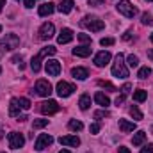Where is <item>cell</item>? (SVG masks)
<instances>
[{"label": "cell", "instance_id": "obj_1", "mask_svg": "<svg viewBox=\"0 0 153 153\" xmlns=\"http://www.w3.org/2000/svg\"><path fill=\"white\" fill-rule=\"evenodd\" d=\"M55 52H57L55 46H46V48H43L36 57H32V61H30V70H32L34 73H38L39 70H41V62H43V59H45L46 55H53Z\"/></svg>", "mask_w": 153, "mask_h": 153}, {"label": "cell", "instance_id": "obj_2", "mask_svg": "<svg viewBox=\"0 0 153 153\" xmlns=\"http://www.w3.org/2000/svg\"><path fill=\"white\" fill-rule=\"evenodd\" d=\"M112 75L116 78H126L128 76V68H126V62H125V55L123 53H117L116 55V61L112 64Z\"/></svg>", "mask_w": 153, "mask_h": 153}, {"label": "cell", "instance_id": "obj_3", "mask_svg": "<svg viewBox=\"0 0 153 153\" xmlns=\"http://www.w3.org/2000/svg\"><path fill=\"white\" fill-rule=\"evenodd\" d=\"M80 25H82L84 29L91 30V32H100V30L105 29V23H103L98 16H85V18L80 22Z\"/></svg>", "mask_w": 153, "mask_h": 153}, {"label": "cell", "instance_id": "obj_4", "mask_svg": "<svg viewBox=\"0 0 153 153\" xmlns=\"http://www.w3.org/2000/svg\"><path fill=\"white\" fill-rule=\"evenodd\" d=\"M117 11H119L123 16H126V18H134V16L137 14V7H135L132 2H128V0H119Z\"/></svg>", "mask_w": 153, "mask_h": 153}, {"label": "cell", "instance_id": "obj_5", "mask_svg": "<svg viewBox=\"0 0 153 153\" xmlns=\"http://www.w3.org/2000/svg\"><path fill=\"white\" fill-rule=\"evenodd\" d=\"M20 46V38L16 34H5V38L0 41V50H16Z\"/></svg>", "mask_w": 153, "mask_h": 153}, {"label": "cell", "instance_id": "obj_6", "mask_svg": "<svg viewBox=\"0 0 153 153\" xmlns=\"http://www.w3.org/2000/svg\"><path fill=\"white\" fill-rule=\"evenodd\" d=\"M55 91H57V94L61 96V98H68V96H71L73 94V91H76V87L73 84H70V82H59L57 85H55Z\"/></svg>", "mask_w": 153, "mask_h": 153}, {"label": "cell", "instance_id": "obj_7", "mask_svg": "<svg viewBox=\"0 0 153 153\" xmlns=\"http://www.w3.org/2000/svg\"><path fill=\"white\" fill-rule=\"evenodd\" d=\"M59 109L61 107H59V103L55 100H46V102L39 103V111L46 116H52V114H55V112H59Z\"/></svg>", "mask_w": 153, "mask_h": 153}, {"label": "cell", "instance_id": "obj_8", "mask_svg": "<svg viewBox=\"0 0 153 153\" xmlns=\"http://www.w3.org/2000/svg\"><path fill=\"white\" fill-rule=\"evenodd\" d=\"M52 143H53V137H52L50 134H41L38 139H36V143H34V150H36V152H43V150L48 148Z\"/></svg>", "mask_w": 153, "mask_h": 153}, {"label": "cell", "instance_id": "obj_9", "mask_svg": "<svg viewBox=\"0 0 153 153\" xmlns=\"http://www.w3.org/2000/svg\"><path fill=\"white\" fill-rule=\"evenodd\" d=\"M7 141H9V146H11L13 150H18V148H22V146L25 144V137H23L22 134H18V132H11V134L7 135Z\"/></svg>", "mask_w": 153, "mask_h": 153}, {"label": "cell", "instance_id": "obj_10", "mask_svg": "<svg viewBox=\"0 0 153 153\" xmlns=\"http://www.w3.org/2000/svg\"><path fill=\"white\" fill-rule=\"evenodd\" d=\"M36 93H38L39 96H43V98H48L50 94H52V85H50V82L48 80H38L36 82Z\"/></svg>", "mask_w": 153, "mask_h": 153}, {"label": "cell", "instance_id": "obj_11", "mask_svg": "<svg viewBox=\"0 0 153 153\" xmlns=\"http://www.w3.org/2000/svg\"><path fill=\"white\" fill-rule=\"evenodd\" d=\"M53 34H55V27H53V23H43L41 25V29H39V38L43 39V41H48L50 38H53Z\"/></svg>", "mask_w": 153, "mask_h": 153}, {"label": "cell", "instance_id": "obj_12", "mask_svg": "<svg viewBox=\"0 0 153 153\" xmlns=\"http://www.w3.org/2000/svg\"><path fill=\"white\" fill-rule=\"evenodd\" d=\"M111 59H112V55H111V52H98L96 55H94V64L98 66V68H103V66H107L109 62H111Z\"/></svg>", "mask_w": 153, "mask_h": 153}, {"label": "cell", "instance_id": "obj_13", "mask_svg": "<svg viewBox=\"0 0 153 153\" xmlns=\"http://www.w3.org/2000/svg\"><path fill=\"white\" fill-rule=\"evenodd\" d=\"M45 70H46V73H48L50 76H57L59 73H61V62L55 61V59H50V61H46Z\"/></svg>", "mask_w": 153, "mask_h": 153}, {"label": "cell", "instance_id": "obj_14", "mask_svg": "<svg viewBox=\"0 0 153 153\" xmlns=\"http://www.w3.org/2000/svg\"><path fill=\"white\" fill-rule=\"evenodd\" d=\"M59 143H61L62 146H71V148H76V146L80 144V139H78L76 135H62V137H59Z\"/></svg>", "mask_w": 153, "mask_h": 153}, {"label": "cell", "instance_id": "obj_15", "mask_svg": "<svg viewBox=\"0 0 153 153\" xmlns=\"http://www.w3.org/2000/svg\"><path fill=\"white\" fill-rule=\"evenodd\" d=\"M71 39H73V30H71V29H62L61 34L57 36V43H59V45H66V43H70Z\"/></svg>", "mask_w": 153, "mask_h": 153}, {"label": "cell", "instance_id": "obj_16", "mask_svg": "<svg viewBox=\"0 0 153 153\" xmlns=\"http://www.w3.org/2000/svg\"><path fill=\"white\" fill-rule=\"evenodd\" d=\"M71 75H73V78H76V80H85V78L89 76V71H87V68L76 66V68L71 70Z\"/></svg>", "mask_w": 153, "mask_h": 153}, {"label": "cell", "instance_id": "obj_17", "mask_svg": "<svg viewBox=\"0 0 153 153\" xmlns=\"http://www.w3.org/2000/svg\"><path fill=\"white\" fill-rule=\"evenodd\" d=\"M53 11H55V5H53L52 2H46V4L39 5V9H38L39 16H50V14H52Z\"/></svg>", "mask_w": 153, "mask_h": 153}, {"label": "cell", "instance_id": "obj_18", "mask_svg": "<svg viewBox=\"0 0 153 153\" xmlns=\"http://www.w3.org/2000/svg\"><path fill=\"white\" fill-rule=\"evenodd\" d=\"M119 130L128 134V132H134L135 130V123L134 121H128V119H119Z\"/></svg>", "mask_w": 153, "mask_h": 153}, {"label": "cell", "instance_id": "obj_19", "mask_svg": "<svg viewBox=\"0 0 153 153\" xmlns=\"http://www.w3.org/2000/svg\"><path fill=\"white\" fill-rule=\"evenodd\" d=\"M20 111H23V109L18 103V98H13L11 100V105H9V116L11 117H16V116H20Z\"/></svg>", "mask_w": 153, "mask_h": 153}, {"label": "cell", "instance_id": "obj_20", "mask_svg": "<svg viewBox=\"0 0 153 153\" xmlns=\"http://www.w3.org/2000/svg\"><path fill=\"white\" fill-rule=\"evenodd\" d=\"M73 55H76V57H89L91 55V46H87V45L76 46V48H73Z\"/></svg>", "mask_w": 153, "mask_h": 153}, {"label": "cell", "instance_id": "obj_21", "mask_svg": "<svg viewBox=\"0 0 153 153\" xmlns=\"http://www.w3.org/2000/svg\"><path fill=\"white\" fill-rule=\"evenodd\" d=\"M94 102H96L98 105H102V107H107V105H111V100H109V96H105L102 91H98V93L94 94Z\"/></svg>", "mask_w": 153, "mask_h": 153}, {"label": "cell", "instance_id": "obj_22", "mask_svg": "<svg viewBox=\"0 0 153 153\" xmlns=\"http://www.w3.org/2000/svg\"><path fill=\"white\" fill-rule=\"evenodd\" d=\"M59 11H61L62 14L71 13V11H73V0H62V2L59 4Z\"/></svg>", "mask_w": 153, "mask_h": 153}, {"label": "cell", "instance_id": "obj_23", "mask_svg": "<svg viewBox=\"0 0 153 153\" xmlns=\"http://www.w3.org/2000/svg\"><path fill=\"white\" fill-rule=\"evenodd\" d=\"M78 107H80L82 111H87V109L91 107V96H89V94H82L80 100H78Z\"/></svg>", "mask_w": 153, "mask_h": 153}, {"label": "cell", "instance_id": "obj_24", "mask_svg": "<svg viewBox=\"0 0 153 153\" xmlns=\"http://www.w3.org/2000/svg\"><path fill=\"white\" fill-rule=\"evenodd\" d=\"M144 141H146V132H143V130L137 132V134L132 137V144H134V146H141Z\"/></svg>", "mask_w": 153, "mask_h": 153}, {"label": "cell", "instance_id": "obj_25", "mask_svg": "<svg viewBox=\"0 0 153 153\" xmlns=\"http://www.w3.org/2000/svg\"><path fill=\"white\" fill-rule=\"evenodd\" d=\"M146 98H148V93H146L144 89H137V91L134 93V100H135V102H139V103H141V102H144Z\"/></svg>", "mask_w": 153, "mask_h": 153}, {"label": "cell", "instance_id": "obj_26", "mask_svg": "<svg viewBox=\"0 0 153 153\" xmlns=\"http://www.w3.org/2000/svg\"><path fill=\"white\" fill-rule=\"evenodd\" d=\"M68 128L73 130V132H80V130L84 128V125H82V121H78V119H71V121L68 123Z\"/></svg>", "mask_w": 153, "mask_h": 153}, {"label": "cell", "instance_id": "obj_27", "mask_svg": "<svg viewBox=\"0 0 153 153\" xmlns=\"http://www.w3.org/2000/svg\"><path fill=\"white\" fill-rule=\"evenodd\" d=\"M150 75H152V68H150V66H143V68L139 70V73H137V76H139L141 80H144V78H148Z\"/></svg>", "mask_w": 153, "mask_h": 153}, {"label": "cell", "instance_id": "obj_28", "mask_svg": "<svg viewBox=\"0 0 153 153\" xmlns=\"http://www.w3.org/2000/svg\"><path fill=\"white\" fill-rule=\"evenodd\" d=\"M98 85L103 87V89H107V91H111V93H116V91H117L116 85H112L111 82H105V80H98Z\"/></svg>", "mask_w": 153, "mask_h": 153}, {"label": "cell", "instance_id": "obj_29", "mask_svg": "<svg viewBox=\"0 0 153 153\" xmlns=\"http://www.w3.org/2000/svg\"><path fill=\"white\" fill-rule=\"evenodd\" d=\"M126 64H128L130 68H137V66H139V57L134 55V53L128 55V57H126Z\"/></svg>", "mask_w": 153, "mask_h": 153}, {"label": "cell", "instance_id": "obj_30", "mask_svg": "<svg viewBox=\"0 0 153 153\" xmlns=\"http://www.w3.org/2000/svg\"><path fill=\"white\" fill-rule=\"evenodd\" d=\"M130 114H132V117H134V119H137V121H139V119H143V112L139 111V107H137V105L130 107Z\"/></svg>", "mask_w": 153, "mask_h": 153}, {"label": "cell", "instance_id": "obj_31", "mask_svg": "<svg viewBox=\"0 0 153 153\" xmlns=\"http://www.w3.org/2000/svg\"><path fill=\"white\" fill-rule=\"evenodd\" d=\"M141 22H143V25H153V16L150 13H143Z\"/></svg>", "mask_w": 153, "mask_h": 153}, {"label": "cell", "instance_id": "obj_32", "mask_svg": "<svg viewBox=\"0 0 153 153\" xmlns=\"http://www.w3.org/2000/svg\"><path fill=\"white\" fill-rule=\"evenodd\" d=\"M18 103L22 105L23 111H29V109H30V100H29V98H18Z\"/></svg>", "mask_w": 153, "mask_h": 153}, {"label": "cell", "instance_id": "obj_33", "mask_svg": "<svg viewBox=\"0 0 153 153\" xmlns=\"http://www.w3.org/2000/svg\"><path fill=\"white\" fill-rule=\"evenodd\" d=\"M48 125V119H34V128H45Z\"/></svg>", "mask_w": 153, "mask_h": 153}, {"label": "cell", "instance_id": "obj_34", "mask_svg": "<svg viewBox=\"0 0 153 153\" xmlns=\"http://www.w3.org/2000/svg\"><path fill=\"white\" fill-rule=\"evenodd\" d=\"M78 41L84 45H91V36L89 34H78Z\"/></svg>", "mask_w": 153, "mask_h": 153}, {"label": "cell", "instance_id": "obj_35", "mask_svg": "<svg viewBox=\"0 0 153 153\" xmlns=\"http://www.w3.org/2000/svg\"><path fill=\"white\" fill-rule=\"evenodd\" d=\"M116 41H114V38H103V39H100V45L102 46H112Z\"/></svg>", "mask_w": 153, "mask_h": 153}, {"label": "cell", "instance_id": "obj_36", "mask_svg": "<svg viewBox=\"0 0 153 153\" xmlns=\"http://www.w3.org/2000/svg\"><path fill=\"white\" fill-rule=\"evenodd\" d=\"M93 116H94V119H102V117H107L109 112H107V111H96Z\"/></svg>", "mask_w": 153, "mask_h": 153}, {"label": "cell", "instance_id": "obj_37", "mask_svg": "<svg viewBox=\"0 0 153 153\" xmlns=\"http://www.w3.org/2000/svg\"><path fill=\"white\" fill-rule=\"evenodd\" d=\"M87 5H91V7H100V5H103V0H89Z\"/></svg>", "mask_w": 153, "mask_h": 153}, {"label": "cell", "instance_id": "obj_38", "mask_svg": "<svg viewBox=\"0 0 153 153\" xmlns=\"http://www.w3.org/2000/svg\"><path fill=\"white\" fill-rule=\"evenodd\" d=\"M130 89H132V85H130V84L126 82V84H125V85L121 87V94H125V96H126V94L130 93Z\"/></svg>", "mask_w": 153, "mask_h": 153}, {"label": "cell", "instance_id": "obj_39", "mask_svg": "<svg viewBox=\"0 0 153 153\" xmlns=\"http://www.w3.org/2000/svg\"><path fill=\"white\" fill-rule=\"evenodd\" d=\"M89 132H91V134H98V132H100V125H98V123H93V125L89 126Z\"/></svg>", "mask_w": 153, "mask_h": 153}, {"label": "cell", "instance_id": "obj_40", "mask_svg": "<svg viewBox=\"0 0 153 153\" xmlns=\"http://www.w3.org/2000/svg\"><path fill=\"white\" fill-rule=\"evenodd\" d=\"M141 153H153V144H148V146H144V148L141 150Z\"/></svg>", "mask_w": 153, "mask_h": 153}, {"label": "cell", "instance_id": "obj_41", "mask_svg": "<svg viewBox=\"0 0 153 153\" xmlns=\"http://www.w3.org/2000/svg\"><path fill=\"white\" fill-rule=\"evenodd\" d=\"M123 102H125V94H121V96H117V98H116V105H121Z\"/></svg>", "mask_w": 153, "mask_h": 153}, {"label": "cell", "instance_id": "obj_42", "mask_svg": "<svg viewBox=\"0 0 153 153\" xmlns=\"http://www.w3.org/2000/svg\"><path fill=\"white\" fill-rule=\"evenodd\" d=\"M34 2H36V0H25V7H27V9L34 7Z\"/></svg>", "mask_w": 153, "mask_h": 153}, {"label": "cell", "instance_id": "obj_43", "mask_svg": "<svg viewBox=\"0 0 153 153\" xmlns=\"http://www.w3.org/2000/svg\"><path fill=\"white\" fill-rule=\"evenodd\" d=\"M117 153H130V150H128V148H125V146H119Z\"/></svg>", "mask_w": 153, "mask_h": 153}, {"label": "cell", "instance_id": "obj_44", "mask_svg": "<svg viewBox=\"0 0 153 153\" xmlns=\"http://www.w3.org/2000/svg\"><path fill=\"white\" fill-rule=\"evenodd\" d=\"M13 62H22V55H14L13 57Z\"/></svg>", "mask_w": 153, "mask_h": 153}, {"label": "cell", "instance_id": "obj_45", "mask_svg": "<svg viewBox=\"0 0 153 153\" xmlns=\"http://www.w3.org/2000/svg\"><path fill=\"white\" fill-rule=\"evenodd\" d=\"M123 39H125V41H128V39H132V34H130V32H126V34H123Z\"/></svg>", "mask_w": 153, "mask_h": 153}, {"label": "cell", "instance_id": "obj_46", "mask_svg": "<svg viewBox=\"0 0 153 153\" xmlns=\"http://www.w3.org/2000/svg\"><path fill=\"white\" fill-rule=\"evenodd\" d=\"M4 5H5V0H0V13H2V9H4Z\"/></svg>", "mask_w": 153, "mask_h": 153}, {"label": "cell", "instance_id": "obj_47", "mask_svg": "<svg viewBox=\"0 0 153 153\" xmlns=\"http://www.w3.org/2000/svg\"><path fill=\"white\" fill-rule=\"evenodd\" d=\"M148 57H150V59L153 61V50H150V52H148Z\"/></svg>", "mask_w": 153, "mask_h": 153}, {"label": "cell", "instance_id": "obj_48", "mask_svg": "<svg viewBox=\"0 0 153 153\" xmlns=\"http://www.w3.org/2000/svg\"><path fill=\"white\" fill-rule=\"evenodd\" d=\"M4 137V128H2V125H0V139Z\"/></svg>", "mask_w": 153, "mask_h": 153}, {"label": "cell", "instance_id": "obj_49", "mask_svg": "<svg viewBox=\"0 0 153 153\" xmlns=\"http://www.w3.org/2000/svg\"><path fill=\"white\" fill-rule=\"evenodd\" d=\"M59 153H71V152H68V150H61Z\"/></svg>", "mask_w": 153, "mask_h": 153}, {"label": "cell", "instance_id": "obj_50", "mask_svg": "<svg viewBox=\"0 0 153 153\" xmlns=\"http://www.w3.org/2000/svg\"><path fill=\"white\" fill-rule=\"evenodd\" d=\"M150 39H152V43H153V32H152V36H150Z\"/></svg>", "mask_w": 153, "mask_h": 153}, {"label": "cell", "instance_id": "obj_51", "mask_svg": "<svg viewBox=\"0 0 153 153\" xmlns=\"http://www.w3.org/2000/svg\"><path fill=\"white\" fill-rule=\"evenodd\" d=\"M0 32H2V25H0Z\"/></svg>", "mask_w": 153, "mask_h": 153}, {"label": "cell", "instance_id": "obj_52", "mask_svg": "<svg viewBox=\"0 0 153 153\" xmlns=\"http://www.w3.org/2000/svg\"><path fill=\"white\" fill-rule=\"evenodd\" d=\"M146 2H153V0H146Z\"/></svg>", "mask_w": 153, "mask_h": 153}, {"label": "cell", "instance_id": "obj_53", "mask_svg": "<svg viewBox=\"0 0 153 153\" xmlns=\"http://www.w3.org/2000/svg\"><path fill=\"white\" fill-rule=\"evenodd\" d=\"M0 73H2V68H0Z\"/></svg>", "mask_w": 153, "mask_h": 153}]
</instances>
